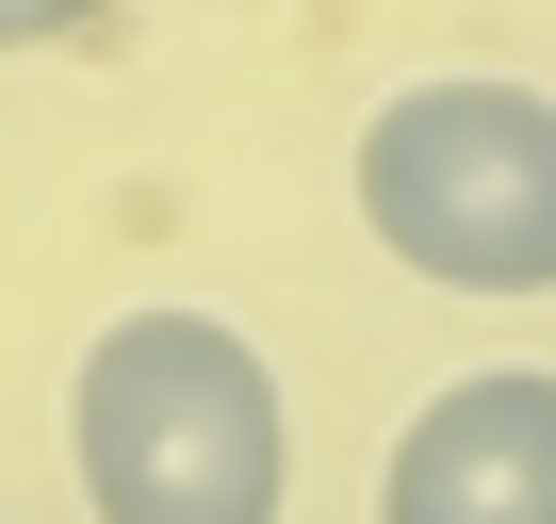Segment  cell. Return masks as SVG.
Listing matches in <instances>:
<instances>
[{
	"label": "cell",
	"mask_w": 556,
	"mask_h": 524,
	"mask_svg": "<svg viewBox=\"0 0 556 524\" xmlns=\"http://www.w3.org/2000/svg\"><path fill=\"white\" fill-rule=\"evenodd\" d=\"M66 459L99 524H278L295 508V394L229 312L131 296L66 361Z\"/></svg>",
	"instance_id": "1"
},
{
	"label": "cell",
	"mask_w": 556,
	"mask_h": 524,
	"mask_svg": "<svg viewBox=\"0 0 556 524\" xmlns=\"http://www.w3.org/2000/svg\"><path fill=\"white\" fill-rule=\"evenodd\" d=\"M377 524H556V377L540 361L442 377L377 459Z\"/></svg>",
	"instance_id": "3"
},
{
	"label": "cell",
	"mask_w": 556,
	"mask_h": 524,
	"mask_svg": "<svg viewBox=\"0 0 556 524\" xmlns=\"http://www.w3.org/2000/svg\"><path fill=\"white\" fill-rule=\"evenodd\" d=\"M34 34H66V17H50V0H0V50H34Z\"/></svg>",
	"instance_id": "4"
},
{
	"label": "cell",
	"mask_w": 556,
	"mask_h": 524,
	"mask_svg": "<svg viewBox=\"0 0 556 524\" xmlns=\"http://www.w3.org/2000/svg\"><path fill=\"white\" fill-rule=\"evenodd\" d=\"M344 197L426 296H556V83L426 66L361 115Z\"/></svg>",
	"instance_id": "2"
}]
</instances>
